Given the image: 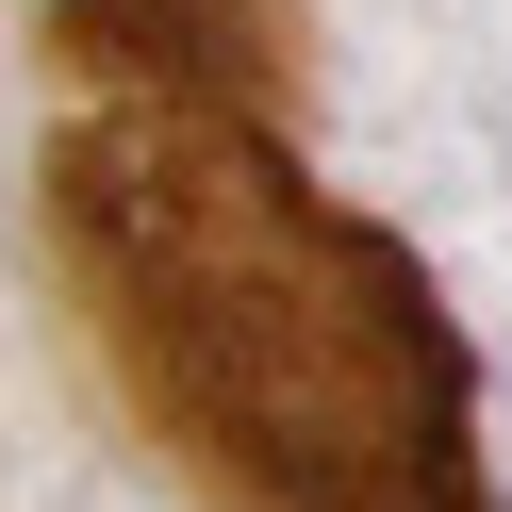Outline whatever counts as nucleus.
Returning <instances> with one entry per match:
<instances>
[{"label":"nucleus","instance_id":"obj_1","mask_svg":"<svg viewBox=\"0 0 512 512\" xmlns=\"http://www.w3.org/2000/svg\"><path fill=\"white\" fill-rule=\"evenodd\" d=\"M232 100L248 83L83 67L50 199L116 380L232 512H479L463 347L430 281L347 232Z\"/></svg>","mask_w":512,"mask_h":512},{"label":"nucleus","instance_id":"obj_2","mask_svg":"<svg viewBox=\"0 0 512 512\" xmlns=\"http://www.w3.org/2000/svg\"><path fill=\"white\" fill-rule=\"evenodd\" d=\"M67 50L116 83H265L281 0H67Z\"/></svg>","mask_w":512,"mask_h":512}]
</instances>
